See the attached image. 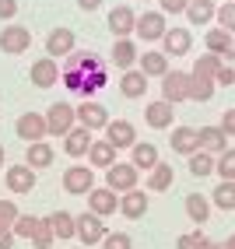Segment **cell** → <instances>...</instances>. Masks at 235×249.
Returning a JSON list of instances; mask_svg holds the SVG:
<instances>
[{"label": "cell", "mask_w": 235, "mask_h": 249, "mask_svg": "<svg viewBox=\"0 0 235 249\" xmlns=\"http://www.w3.org/2000/svg\"><path fill=\"white\" fill-rule=\"evenodd\" d=\"M36 228H39V218H36V214H21V218L18 221H14V239H28L32 242V235H36Z\"/></svg>", "instance_id": "ab89813d"}, {"label": "cell", "mask_w": 235, "mask_h": 249, "mask_svg": "<svg viewBox=\"0 0 235 249\" xmlns=\"http://www.w3.org/2000/svg\"><path fill=\"white\" fill-rule=\"evenodd\" d=\"M60 74H63V67H56V60H49V56H42V60H36L28 67V81L36 88H53L56 81H60Z\"/></svg>", "instance_id": "2e32d148"}, {"label": "cell", "mask_w": 235, "mask_h": 249, "mask_svg": "<svg viewBox=\"0 0 235 249\" xmlns=\"http://www.w3.org/2000/svg\"><path fill=\"white\" fill-rule=\"evenodd\" d=\"M186 165H190V176H197V179L214 176V155H207V151H193L186 158Z\"/></svg>", "instance_id": "e575fe53"}, {"label": "cell", "mask_w": 235, "mask_h": 249, "mask_svg": "<svg viewBox=\"0 0 235 249\" xmlns=\"http://www.w3.org/2000/svg\"><path fill=\"white\" fill-rule=\"evenodd\" d=\"M144 123L155 126V130H169V123H176V106H169L165 98L147 102V109H144Z\"/></svg>", "instance_id": "d6986e66"}, {"label": "cell", "mask_w": 235, "mask_h": 249, "mask_svg": "<svg viewBox=\"0 0 235 249\" xmlns=\"http://www.w3.org/2000/svg\"><path fill=\"white\" fill-rule=\"evenodd\" d=\"M4 182H7L11 193H32V190H36V169H28L25 161L21 165H7Z\"/></svg>", "instance_id": "ac0fdd59"}, {"label": "cell", "mask_w": 235, "mask_h": 249, "mask_svg": "<svg viewBox=\"0 0 235 249\" xmlns=\"http://www.w3.org/2000/svg\"><path fill=\"white\" fill-rule=\"evenodd\" d=\"M106 141L116 147V151H127V147L137 144V126H133L130 120H109V126H106Z\"/></svg>", "instance_id": "5bb4252c"}, {"label": "cell", "mask_w": 235, "mask_h": 249, "mask_svg": "<svg viewBox=\"0 0 235 249\" xmlns=\"http://www.w3.org/2000/svg\"><path fill=\"white\" fill-rule=\"evenodd\" d=\"M56 235H53V228H49V218H39V228H36V235H32V246L36 249H53Z\"/></svg>", "instance_id": "60d3db41"}, {"label": "cell", "mask_w": 235, "mask_h": 249, "mask_svg": "<svg viewBox=\"0 0 235 249\" xmlns=\"http://www.w3.org/2000/svg\"><path fill=\"white\" fill-rule=\"evenodd\" d=\"M172 179H176V172H172V165H165V161H158L155 169H151V179H147V190H155V193H165L172 186Z\"/></svg>", "instance_id": "d6a6232c"}, {"label": "cell", "mask_w": 235, "mask_h": 249, "mask_svg": "<svg viewBox=\"0 0 235 249\" xmlns=\"http://www.w3.org/2000/svg\"><path fill=\"white\" fill-rule=\"evenodd\" d=\"M4 158H7V155H4V144H0V165H4Z\"/></svg>", "instance_id": "db71d44e"}, {"label": "cell", "mask_w": 235, "mask_h": 249, "mask_svg": "<svg viewBox=\"0 0 235 249\" xmlns=\"http://www.w3.org/2000/svg\"><path fill=\"white\" fill-rule=\"evenodd\" d=\"M165 32H169V25H165V14H162V11H144L141 18H137L133 36H141V42H162Z\"/></svg>", "instance_id": "ba28073f"}, {"label": "cell", "mask_w": 235, "mask_h": 249, "mask_svg": "<svg viewBox=\"0 0 235 249\" xmlns=\"http://www.w3.org/2000/svg\"><path fill=\"white\" fill-rule=\"evenodd\" d=\"M88 165H91V169H109V165H116V147L106 137L95 141L91 151H88Z\"/></svg>", "instance_id": "f546056e"}, {"label": "cell", "mask_w": 235, "mask_h": 249, "mask_svg": "<svg viewBox=\"0 0 235 249\" xmlns=\"http://www.w3.org/2000/svg\"><path fill=\"white\" fill-rule=\"evenodd\" d=\"M214 85H235V67L232 63H221V67H217V74H214Z\"/></svg>", "instance_id": "f6af8a7d"}, {"label": "cell", "mask_w": 235, "mask_h": 249, "mask_svg": "<svg viewBox=\"0 0 235 249\" xmlns=\"http://www.w3.org/2000/svg\"><path fill=\"white\" fill-rule=\"evenodd\" d=\"M169 144H172L176 155H186V158H190V155L197 151V130H193V126H172Z\"/></svg>", "instance_id": "4316f807"}, {"label": "cell", "mask_w": 235, "mask_h": 249, "mask_svg": "<svg viewBox=\"0 0 235 249\" xmlns=\"http://www.w3.org/2000/svg\"><path fill=\"white\" fill-rule=\"evenodd\" d=\"M197 151H207V155H225L228 151V137H225V130L211 123V126H200L197 130Z\"/></svg>", "instance_id": "30bf717a"}, {"label": "cell", "mask_w": 235, "mask_h": 249, "mask_svg": "<svg viewBox=\"0 0 235 249\" xmlns=\"http://www.w3.org/2000/svg\"><path fill=\"white\" fill-rule=\"evenodd\" d=\"M225 249H235V235H228V239H225Z\"/></svg>", "instance_id": "f5cc1de1"}, {"label": "cell", "mask_w": 235, "mask_h": 249, "mask_svg": "<svg viewBox=\"0 0 235 249\" xmlns=\"http://www.w3.org/2000/svg\"><path fill=\"white\" fill-rule=\"evenodd\" d=\"M120 91H123L127 98H141V95H147V77H144L137 67L123 71V77H120Z\"/></svg>", "instance_id": "f1b7e54d"}, {"label": "cell", "mask_w": 235, "mask_h": 249, "mask_svg": "<svg viewBox=\"0 0 235 249\" xmlns=\"http://www.w3.org/2000/svg\"><path fill=\"white\" fill-rule=\"evenodd\" d=\"M221 56H214V53H204V56H197V63H193V71L190 74H197V77H211L214 81V74H217V67H221Z\"/></svg>", "instance_id": "8d00e7d4"}, {"label": "cell", "mask_w": 235, "mask_h": 249, "mask_svg": "<svg viewBox=\"0 0 235 249\" xmlns=\"http://www.w3.org/2000/svg\"><path fill=\"white\" fill-rule=\"evenodd\" d=\"M88 211L91 214H98V218H109V214H116L120 211V193H112L109 186H95L91 193H88Z\"/></svg>", "instance_id": "9a60e30c"}, {"label": "cell", "mask_w": 235, "mask_h": 249, "mask_svg": "<svg viewBox=\"0 0 235 249\" xmlns=\"http://www.w3.org/2000/svg\"><path fill=\"white\" fill-rule=\"evenodd\" d=\"M74 116H77V126L85 130H106L109 126V109L95 98H85L81 106H74Z\"/></svg>", "instance_id": "8992f818"}, {"label": "cell", "mask_w": 235, "mask_h": 249, "mask_svg": "<svg viewBox=\"0 0 235 249\" xmlns=\"http://www.w3.org/2000/svg\"><path fill=\"white\" fill-rule=\"evenodd\" d=\"M214 172L221 176V179H228V182H235V147H228L225 155L214 158Z\"/></svg>", "instance_id": "74e56055"}, {"label": "cell", "mask_w": 235, "mask_h": 249, "mask_svg": "<svg viewBox=\"0 0 235 249\" xmlns=\"http://www.w3.org/2000/svg\"><path fill=\"white\" fill-rule=\"evenodd\" d=\"M214 81L211 77H197V74H190V98L193 102H211L214 98Z\"/></svg>", "instance_id": "d590c367"}, {"label": "cell", "mask_w": 235, "mask_h": 249, "mask_svg": "<svg viewBox=\"0 0 235 249\" xmlns=\"http://www.w3.org/2000/svg\"><path fill=\"white\" fill-rule=\"evenodd\" d=\"M211 207H221V211H235V182L221 179L211 193Z\"/></svg>", "instance_id": "1f68e13d"}, {"label": "cell", "mask_w": 235, "mask_h": 249, "mask_svg": "<svg viewBox=\"0 0 235 249\" xmlns=\"http://www.w3.org/2000/svg\"><path fill=\"white\" fill-rule=\"evenodd\" d=\"M158 4H162V11H169V14H182L190 0H158Z\"/></svg>", "instance_id": "c3c4849f"}, {"label": "cell", "mask_w": 235, "mask_h": 249, "mask_svg": "<svg viewBox=\"0 0 235 249\" xmlns=\"http://www.w3.org/2000/svg\"><path fill=\"white\" fill-rule=\"evenodd\" d=\"M214 21H217V28H225V32L235 36V0H225V4L214 11Z\"/></svg>", "instance_id": "f35d334b"}, {"label": "cell", "mask_w": 235, "mask_h": 249, "mask_svg": "<svg viewBox=\"0 0 235 249\" xmlns=\"http://www.w3.org/2000/svg\"><path fill=\"white\" fill-rule=\"evenodd\" d=\"M141 74H144V77H165V74H169V56H165L162 49L144 53V56H141Z\"/></svg>", "instance_id": "83f0119b"}, {"label": "cell", "mask_w": 235, "mask_h": 249, "mask_svg": "<svg viewBox=\"0 0 235 249\" xmlns=\"http://www.w3.org/2000/svg\"><path fill=\"white\" fill-rule=\"evenodd\" d=\"M77 49V36L71 28H53L49 32V39H46V56L49 60H67Z\"/></svg>", "instance_id": "9c48e42d"}, {"label": "cell", "mask_w": 235, "mask_h": 249, "mask_svg": "<svg viewBox=\"0 0 235 249\" xmlns=\"http://www.w3.org/2000/svg\"><path fill=\"white\" fill-rule=\"evenodd\" d=\"M18 137L21 141H28V144H39V141H46L49 137V130H46V116L42 112H25V116H18Z\"/></svg>", "instance_id": "4fadbf2b"}, {"label": "cell", "mask_w": 235, "mask_h": 249, "mask_svg": "<svg viewBox=\"0 0 235 249\" xmlns=\"http://www.w3.org/2000/svg\"><path fill=\"white\" fill-rule=\"evenodd\" d=\"M14 242H18V239H14V231L11 228H0V249H14Z\"/></svg>", "instance_id": "681fc988"}, {"label": "cell", "mask_w": 235, "mask_h": 249, "mask_svg": "<svg viewBox=\"0 0 235 249\" xmlns=\"http://www.w3.org/2000/svg\"><path fill=\"white\" fill-rule=\"evenodd\" d=\"M77 7L81 11H98V7H102V0H77Z\"/></svg>", "instance_id": "f907efd6"}, {"label": "cell", "mask_w": 235, "mask_h": 249, "mask_svg": "<svg viewBox=\"0 0 235 249\" xmlns=\"http://www.w3.org/2000/svg\"><path fill=\"white\" fill-rule=\"evenodd\" d=\"M74 126H77V116H74L71 102H53L46 109V130H49V137H67Z\"/></svg>", "instance_id": "3957f363"}, {"label": "cell", "mask_w": 235, "mask_h": 249, "mask_svg": "<svg viewBox=\"0 0 235 249\" xmlns=\"http://www.w3.org/2000/svg\"><path fill=\"white\" fill-rule=\"evenodd\" d=\"M53 158H56V151H53V144L49 141H39V144H28V151H25V165L28 169H49L53 165Z\"/></svg>", "instance_id": "cb8c5ba5"}, {"label": "cell", "mask_w": 235, "mask_h": 249, "mask_svg": "<svg viewBox=\"0 0 235 249\" xmlns=\"http://www.w3.org/2000/svg\"><path fill=\"white\" fill-rule=\"evenodd\" d=\"M49 228L56 239H74V214L71 211H53L49 214Z\"/></svg>", "instance_id": "836d02e7"}, {"label": "cell", "mask_w": 235, "mask_h": 249, "mask_svg": "<svg viewBox=\"0 0 235 249\" xmlns=\"http://www.w3.org/2000/svg\"><path fill=\"white\" fill-rule=\"evenodd\" d=\"M106 235H109V228H106V221L98 218V214L85 211V214H77V218H74V239L85 242V249L88 246H102Z\"/></svg>", "instance_id": "7a4b0ae2"}, {"label": "cell", "mask_w": 235, "mask_h": 249, "mask_svg": "<svg viewBox=\"0 0 235 249\" xmlns=\"http://www.w3.org/2000/svg\"><path fill=\"white\" fill-rule=\"evenodd\" d=\"M204 46H207V53L221 56L225 63H235V39H232V32H225V28L214 25L207 36H204Z\"/></svg>", "instance_id": "7c38bea8"}, {"label": "cell", "mask_w": 235, "mask_h": 249, "mask_svg": "<svg viewBox=\"0 0 235 249\" xmlns=\"http://www.w3.org/2000/svg\"><path fill=\"white\" fill-rule=\"evenodd\" d=\"M18 14V0H0V21H11Z\"/></svg>", "instance_id": "7dc6e473"}, {"label": "cell", "mask_w": 235, "mask_h": 249, "mask_svg": "<svg viewBox=\"0 0 235 249\" xmlns=\"http://www.w3.org/2000/svg\"><path fill=\"white\" fill-rule=\"evenodd\" d=\"M211 239L204 235L200 228H193V231H186V235H179V242H176V249H204Z\"/></svg>", "instance_id": "b9f144b4"}, {"label": "cell", "mask_w": 235, "mask_h": 249, "mask_svg": "<svg viewBox=\"0 0 235 249\" xmlns=\"http://www.w3.org/2000/svg\"><path fill=\"white\" fill-rule=\"evenodd\" d=\"M102 249H133V239L127 235V231H109V235L102 239Z\"/></svg>", "instance_id": "ee69618b"}, {"label": "cell", "mask_w": 235, "mask_h": 249, "mask_svg": "<svg viewBox=\"0 0 235 249\" xmlns=\"http://www.w3.org/2000/svg\"><path fill=\"white\" fill-rule=\"evenodd\" d=\"M77 249H85V246H77Z\"/></svg>", "instance_id": "11a10c76"}, {"label": "cell", "mask_w": 235, "mask_h": 249, "mask_svg": "<svg viewBox=\"0 0 235 249\" xmlns=\"http://www.w3.org/2000/svg\"><path fill=\"white\" fill-rule=\"evenodd\" d=\"M137 179H141V172L133 169L130 161H116V165H109L106 169V186L112 190V193H130V190H137Z\"/></svg>", "instance_id": "277c9868"}, {"label": "cell", "mask_w": 235, "mask_h": 249, "mask_svg": "<svg viewBox=\"0 0 235 249\" xmlns=\"http://www.w3.org/2000/svg\"><path fill=\"white\" fill-rule=\"evenodd\" d=\"M186 214H190V221L200 228L211 218V200H207V196H200V193H190L186 196Z\"/></svg>", "instance_id": "4dcf8cb0"}, {"label": "cell", "mask_w": 235, "mask_h": 249, "mask_svg": "<svg viewBox=\"0 0 235 249\" xmlns=\"http://www.w3.org/2000/svg\"><path fill=\"white\" fill-rule=\"evenodd\" d=\"M225 130V137H235V109H225V116H221V123H217Z\"/></svg>", "instance_id": "bcb514c9"}, {"label": "cell", "mask_w": 235, "mask_h": 249, "mask_svg": "<svg viewBox=\"0 0 235 249\" xmlns=\"http://www.w3.org/2000/svg\"><path fill=\"white\" fill-rule=\"evenodd\" d=\"M60 81L74 95H98L106 88V67H102V60H98L95 53H85L74 71H63L60 74Z\"/></svg>", "instance_id": "6da1fadb"}, {"label": "cell", "mask_w": 235, "mask_h": 249, "mask_svg": "<svg viewBox=\"0 0 235 249\" xmlns=\"http://www.w3.org/2000/svg\"><path fill=\"white\" fill-rule=\"evenodd\" d=\"M204 249H225V242H207Z\"/></svg>", "instance_id": "816d5d0a"}, {"label": "cell", "mask_w": 235, "mask_h": 249, "mask_svg": "<svg viewBox=\"0 0 235 249\" xmlns=\"http://www.w3.org/2000/svg\"><path fill=\"white\" fill-rule=\"evenodd\" d=\"M63 190L71 196H88L95 190V169L91 165H71L63 172Z\"/></svg>", "instance_id": "5b68a950"}, {"label": "cell", "mask_w": 235, "mask_h": 249, "mask_svg": "<svg viewBox=\"0 0 235 249\" xmlns=\"http://www.w3.org/2000/svg\"><path fill=\"white\" fill-rule=\"evenodd\" d=\"M162 98L169 106L176 102H186L190 98V71H169L162 77Z\"/></svg>", "instance_id": "52a82bcc"}, {"label": "cell", "mask_w": 235, "mask_h": 249, "mask_svg": "<svg viewBox=\"0 0 235 249\" xmlns=\"http://www.w3.org/2000/svg\"><path fill=\"white\" fill-rule=\"evenodd\" d=\"M91 144H95L91 130H85V126H74L71 134L63 137V155H71V158H85V155L91 151Z\"/></svg>", "instance_id": "44dd1931"}, {"label": "cell", "mask_w": 235, "mask_h": 249, "mask_svg": "<svg viewBox=\"0 0 235 249\" xmlns=\"http://www.w3.org/2000/svg\"><path fill=\"white\" fill-rule=\"evenodd\" d=\"M21 218V211L14 200H0V228H14V221Z\"/></svg>", "instance_id": "7bdbcfd3"}, {"label": "cell", "mask_w": 235, "mask_h": 249, "mask_svg": "<svg viewBox=\"0 0 235 249\" xmlns=\"http://www.w3.org/2000/svg\"><path fill=\"white\" fill-rule=\"evenodd\" d=\"M28 46H32V32L25 25H7L4 32H0V53L18 56V53H25Z\"/></svg>", "instance_id": "8fae6325"}, {"label": "cell", "mask_w": 235, "mask_h": 249, "mask_svg": "<svg viewBox=\"0 0 235 249\" xmlns=\"http://www.w3.org/2000/svg\"><path fill=\"white\" fill-rule=\"evenodd\" d=\"M158 161H162V155H158V147H155V144L141 141V144H133V147H130V165H133L137 172H151Z\"/></svg>", "instance_id": "603a6c76"}, {"label": "cell", "mask_w": 235, "mask_h": 249, "mask_svg": "<svg viewBox=\"0 0 235 249\" xmlns=\"http://www.w3.org/2000/svg\"><path fill=\"white\" fill-rule=\"evenodd\" d=\"M190 46H193V39H190V28H169L162 36V53L165 56H186L190 53Z\"/></svg>", "instance_id": "ffe728a7"}, {"label": "cell", "mask_w": 235, "mask_h": 249, "mask_svg": "<svg viewBox=\"0 0 235 249\" xmlns=\"http://www.w3.org/2000/svg\"><path fill=\"white\" fill-rule=\"evenodd\" d=\"M112 67H123V71L137 67V42L133 39H116L112 42Z\"/></svg>", "instance_id": "d4e9b609"}, {"label": "cell", "mask_w": 235, "mask_h": 249, "mask_svg": "<svg viewBox=\"0 0 235 249\" xmlns=\"http://www.w3.org/2000/svg\"><path fill=\"white\" fill-rule=\"evenodd\" d=\"M120 214L123 218H130V221H141L144 214H147V193L137 186V190H130V193H123L120 196Z\"/></svg>", "instance_id": "7402d4cb"}, {"label": "cell", "mask_w": 235, "mask_h": 249, "mask_svg": "<svg viewBox=\"0 0 235 249\" xmlns=\"http://www.w3.org/2000/svg\"><path fill=\"white\" fill-rule=\"evenodd\" d=\"M214 11H217V7H214V0H190L182 14L190 18L193 28H200V25H211V21H214Z\"/></svg>", "instance_id": "484cf974"}, {"label": "cell", "mask_w": 235, "mask_h": 249, "mask_svg": "<svg viewBox=\"0 0 235 249\" xmlns=\"http://www.w3.org/2000/svg\"><path fill=\"white\" fill-rule=\"evenodd\" d=\"M133 28H137V14H133V7L120 4V7L109 11V32H112V39H130Z\"/></svg>", "instance_id": "e0dca14e"}]
</instances>
